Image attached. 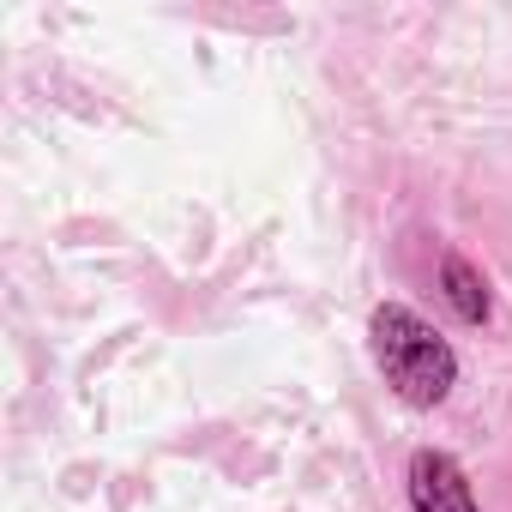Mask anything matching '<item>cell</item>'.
<instances>
[{"label":"cell","instance_id":"1","mask_svg":"<svg viewBox=\"0 0 512 512\" xmlns=\"http://www.w3.org/2000/svg\"><path fill=\"white\" fill-rule=\"evenodd\" d=\"M368 350H374V368L386 374V386L416 404V410H434L446 404V392L458 386V356L452 344L404 302H380L374 320H368Z\"/></svg>","mask_w":512,"mask_h":512},{"label":"cell","instance_id":"2","mask_svg":"<svg viewBox=\"0 0 512 512\" xmlns=\"http://www.w3.org/2000/svg\"><path fill=\"white\" fill-rule=\"evenodd\" d=\"M410 506L416 512H482L464 464L452 452H434V446H422L410 458Z\"/></svg>","mask_w":512,"mask_h":512},{"label":"cell","instance_id":"3","mask_svg":"<svg viewBox=\"0 0 512 512\" xmlns=\"http://www.w3.org/2000/svg\"><path fill=\"white\" fill-rule=\"evenodd\" d=\"M440 290H446V302L458 308V320H464V326H488L494 302H488L482 272L464 260V253H440Z\"/></svg>","mask_w":512,"mask_h":512}]
</instances>
